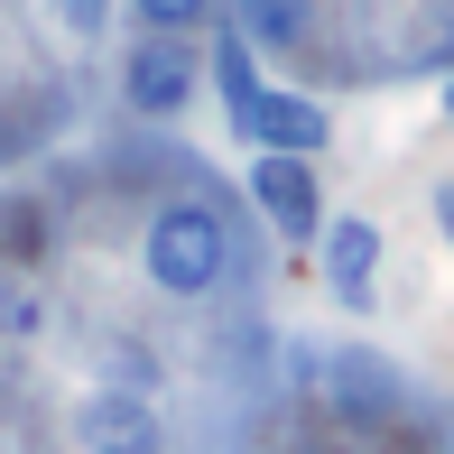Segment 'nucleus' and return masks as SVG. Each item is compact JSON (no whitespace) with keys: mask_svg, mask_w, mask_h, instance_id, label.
<instances>
[{"mask_svg":"<svg viewBox=\"0 0 454 454\" xmlns=\"http://www.w3.org/2000/svg\"><path fill=\"white\" fill-rule=\"evenodd\" d=\"M139 260H149V278L168 287V297H214V287H223V260H232V232H223L214 204L176 195V204H158V214H149Z\"/></svg>","mask_w":454,"mask_h":454,"instance_id":"nucleus-1","label":"nucleus"},{"mask_svg":"<svg viewBox=\"0 0 454 454\" xmlns=\"http://www.w3.org/2000/svg\"><path fill=\"white\" fill-rule=\"evenodd\" d=\"M204 74H214V93H223V112H241V102H251L260 84H270V74H260V56L241 47V28H223V37H214V56H204Z\"/></svg>","mask_w":454,"mask_h":454,"instance_id":"nucleus-8","label":"nucleus"},{"mask_svg":"<svg viewBox=\"0 0 454 454\" xmlns=\"http://www.w3.org/2000/svg\"><path fill=\"white\" fill-rule=\"evenodd\" d=\"M436 232L454 241V185H436Z\"/></svg>","mask_w":454,"mask_h":454,"instance_id":"nucleus-13","label":"nucleus"},{"mask_svg":"<svg viewBox=\"0 0 454 454\" xmlns=\"http://www.w3.org/2000/svg\"><path fill=\"white\" fill-rule=\"evenodd\" d=\"M204 10H214V0H130V19H139L149 37H185Z\"/></svg>","mask_w":454,"mask_h":454,"instance_id":"nucleus-10","label":"nucleus"},{"mask_svg":"<svg viewBox=\"0 0 454 454\" xmlns=\"http://www.w3.org/2000/svg\"><path fill=\"white\" fill-rule=\"evenodd\" d=\"M316 260H325V287H334L343 306H362L371 297V270H380V223H371V214H325Z\"/></svg>","mask_w":454,"mask_h":454,"instance_id":"nucleus-5","label":"nucleus"},{"mask_svg":"<svg viewBox=\"0 0 454 454\" xmlns=\"http://www.w3.org/2000/svg\"><path fill=\"white\" fill-rule=\"evenodd\" d=\"M204 84V56L185 47V37H139L130 56H121V102H130L139 121H176L185 102Z\"/></svg>","mask_w":454,"mask_h":454,"instance_id":"nucleus-2","label":"nucleus"},{"mask_svg":"<svg viewBox=\"0 0 454 454\" xmlns=\"http://www.w3.org/2000/svg\"><path fill=\"white\" fill-rule=\"evenodd\" d=\"M306 19H316V0H241V19H232V28H241V47H297V37H306Z\"/></svg>","mask_w":454,"mask_h":454,"instance_id":"nucleus-7","label":"nucleus"},{"mask_svg":"<svg viewBox=\"0 0 454 454\" xmlns=\"http://www.w3.org/2000/svg\"><path fill=\"white\" fill-rule=\"evenodd\" d=\"M74 436H84V454H158V408L130 389H93L74 408Z\"/></svg>","mask_w":454,"mask_h":454,"instance_id":"nucleus-6","label":"nucleus"},{"mask_svg":"<svg viewBox=\"0 0 454 454\" xmlns=\"http://www.w3.org/2000/svg\"><path fill=\"white\" fill-rule=\"evenodd\" d=\"M251 204L278 223L287 241H316V232H325V185H316V158H251Z\"/></svg>","mask_w":454,"mask_h":454,"instance_id":"nucleus-4","label":"nucleus"},{"mask_svg":"<svg viewBox=\"0 0 454 454\" xmlns=\"http://www.w3.org/2000/svg\"><path fill=\"white\" fill-rule=\"evenodd\" d=\"M445 121H454V93H445Z\"/></svg>","mask_w":454,"mask_h":454,"instance_id":"nucleus-14","label":"nucleus"},{"mask_svg":"<svg viewBox=\"0 0 454 454\" xmlns=\"http://www.w3.org/2000/svg\"><path fill=\"white\" fill-rule=\"evenodd\" d=\"M56 19H66L74 37H102V19H112V0H56Z\"/></svg>","mask_w":454,"mask_h":454,"instance_id":"nucleus-12","label":"nucleus"},{"mask_svg":"<svg viewBox=\"0 0 454 454\" xmlns=\"http://www.w3.org/2000/svg\"><path fill=\"white\" fill-rule=\"evenodd\" d=\"M37 325H47V306H37V287H28V278H10V270H0V334H19V343H28V334H37Z\"/></svg>","mask_w":454,"mask_h":454,"instance_id":"nucleus-9","label":"nucleus"},{"mask_svg":"<svg viewBox=\"0 0 454 454\" xmlns=\"http://www.w3.org/2000/svg\"><path fill=\"white\" fill-rule=\"evenodd\" d=\"M232 139H251L260 158H316L325 139H334V121H325V102H306V93H278V84H260L251 102L232 112Z\"/></svg>","mask_w":454,"mask_h":454,"instance_id":"nucleus-3","label":"nucleus"},{"mask_svg":"<svg viewBox=\"0 0 454 454\" xmlns=\"http://www.w3.org/2000/svg\"><path fill=\"white\" fill-rule=\"evenodd\" d=\"M37 251H47V223H37V204L0 214V260H37Z\"/></svg>","mask_w":454,"mask_h":454,"instance_id":"nucleus-11","label":"nucleus"}]
</instances>
